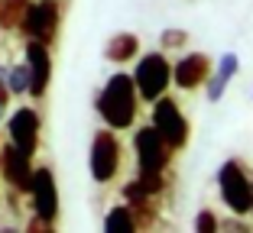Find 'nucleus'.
<instances>
[{
	"mask_svg": "<svg viewBox=\"0 0 253 233\" xmlns=\"http://www.w3.org/2000/svg\"><path fill=\"white\" fill-rule=\"evenodd\" d=\"M97 113L104 117L111 130H126L136 120V84L130 75L117 71L107 78V84L97 94Z\"/></svg>",
	"mask_w": 253,
	"mask_h": 233,
	"instance_id": "f257e3e1",
	"label": "nucleus"
},
{
	"mask_svg": "<svg viewBox=\"0 0 253 233\" xmlns=\"http://www.w3.org/2000/svg\"><path fill=\"white\" fill-rule=\"evenodd\" d=\"M133 84H136V98L143 100H156L159 94H166L172 81V65L163 52H146L133 68Z\"/></svg>",
	"mask_w": 253,
	"mask_h": 233,
	"instance_id": "f03ea898",
	"label": "nucleus"
},
{
	"mask_svg": "<svg viewBox=\"0 0 253 233\" xmlns=\"http://www.w3.org/2000/svg\"><path fill=\"white\" fill-rule=\"evenodd\" d=\"M217 185H221V198L231 207V214L247 217L250 214V198H253V181L247 178V172L240 168L237 159H227L217 172Z\"/></svg>",
	"mask_w": 253,
	"mask_h": 233,
	"instance_id": "7ed1b4c3",
	"label": "nucleus"
},
{
	"mask_svg": "<svg viewBox=\"0 0 253 233\" xmlns=\"http://www.w3.org/2000/svg\"><path fill=\"white\" fill-rule=\"evenodd\" d=\"M153 127H156V133L166 139L169 149H182V146L188 143V120H185V113H182L179 100L166 98V94H159V98L153 100Z\"/></svg>",
	"mask_w": 253,
	"mask_h": 233,
	"instance_id": "20e7f679",
	"label": "nucleus"
},
{
	"mask_svg": "<svg viewBox=\"0 0 253 233\" xmlns=\"http://www.w3.org/2000/svg\"><path fill=\"white\" fill-rule=\"evenodd\" d=\"M133 149H136V168L140 175H163L169 168V146L156 133V127H143L133 133Z\"/></svg>",
	"mask_w": 253,
	"mask_h": 233,
	"instance_id": "39448f33",
	"label": "nucleus"
},
{
	"mask_svg": "<svg viewBox=\"0 0 253 233\" xmlns=\"http://www.w3.org/2000/svg\"><path fill=\"white\" fill-rule=\"evenodd\" d=\"M88 166H91V175H94L97 185H104V181H111L114 175H117V168H120V143H117V136H114L111 130L94 133Z\"/></svg>",
	"mask_w": 253,
	"mask_h": 233,
	"instance_id": "423d86ee",
	"label": "nucleus"
},
{
	"mask_svg": "<svg viewBox=\"0 0 253 233\" xmlns=\"http://www.w3.org/2000/svg\"><path fill=\"white\" fill-rule=\"evenodd\" d=\"M20 26L30 39L49 45L55 39V30H59V7H55V0H36V3H30L23 20H20Z\"/></svg>",
	"mask_w": 253,
	"mask_h": 233,
	"instance_id": "0eeeda50",
	"label": "nucleus"
},
{
	"mask_svg": "<svg viewBox=\"0 0 253 233\" xmlns=\"http://www.w3.org/2000/svg\"><path fill=\"white\" fill-rule=\"evenodd\" d=\"M30 195H33V211H36V217L42 220V224H55V217H59V188H55L52 168H33Z\"/></svg>",
	"mask_w": 253,
	"mask_h": 233,
	"instance_id": "6e6552de",
	"label": "nucleus"
},
{
	"mask_svg": "<svg viewBox=\"0 0 253 233\" xmlns=\"http://www.w3.org/2000/svg\"><path fill=\"white\" fill-rule=\"evenodd\" d=\"M208 75H211V59L205 52H188L172 65V81H175V88H182V91L201 88V84L208 81Z\"/></svg>",
	"mask_w": 253,
	"mask_h": 233,
	"instance_id": "1a4fd4ad",
	"label": "nucleus"
},
{
	"mask_svg": "<svg viewBox=\"0 0 253 233\" xmlns=\"http://www.w3.org/2000/svg\"><path fill=\"white\" fill-rule=\"evenodd\" d=\"M10 143L16 146L20 152L33 156L39 146V113L33 107H20V110L10 117Z\"/></svg>",
	"mask_w": 253,
	"mask_h": 233,
	"instance_id": "9d476101",
	"label": "nucleus"
},
{
	"mask_svg": "<svg viewBox=\"0 0 253 233\" xmlns=\"http://www.w3.org/2000/svg\"><path fill=\"white\" fill-rule=\"evenodd\" d=\"M26 68H30V94L42 98L45 88H49V78H52V59H49L45 42L30 39V45H26Z\"/></svg>",
	"mask_w": 253,
	"mask_h": 233,
	"instance_id": "9b49d317",
	"label": "nucleus"
},
{
	"mask_svg": "<svg viewBox=\"0 0 253 233\" xmlns=\"http://www.w3.org/2000/svg\"><path fill=\"white\" fill-rule=\"evenodd\" d=\"M30 159H33V156L20 152L13 143L0 152V168H3V178H7L16 191H30V181H33V166H30Z\"/></svg>",
	"mask_w": 253,
	"mask_h": 233,
	"instance_id": "f8f14e48",
	"label": "nucleus"
},
{
	"mask_svg": "<svg viewBox=\"0 0 253 233\" xmlns=\"http://www.w3.org/2000/svg\"><path fill=\"white\" fill-rule=\"evenodd\" d=\"M136 52H140V39H136L133 33H117L104 49V55L111 62H126V59H133Z\"/></svg>",
	"mask_w": 253,
	"mask_h": 233,
	"instance_id": "ddd939ff",
	"label": "nucleus"
},
{
	"mask_svg": "<svg viewBox=\"0 0 253 233\" xmlns=\"http://www.w3.org/2000/svg\"><path fill=\"white\" fill-rule=\"evenodd\" d=\"M136 227H140V220L130 214V204H124V207H114V211L104 217V230H107V233H133Z\"/></svg>",
	"mask_w": 253,
	"mask_h": 233,
	"instance_id": "4468645a",
	"label": "nucleus"
},
{
	"mask_svg": "<svg viewBox=\"0 0 253 233\" xmlns=\"http://www.w3.org/2000/svg\"><path fill=\"white\" fill-rule=\"evenodd\" d=\"M26 7H30V0H0V26H3V30L20 26Z\"/></svg>",
	"mask_w": 253,
	"mask_h": 233,
	"instance_id": "2eb2a0df",
	"label": "nucleus"
},
{
	"mask_svg": "<svg viewBox=\"0 0 253 233\" xmlns=\"http://www.w3.org/2000/svg\"><path fill=\"white\" fill-rule=\"evenodd\" d=\"M7 91H13V94H26L30 91V68L26 65H16L7 71Z\"/></svg>",
	"mask_w": 253,
	"mask_h": 233,
	"instance_id": "dca6fc26",
	"label": "nucleus"
},
{
	"mask_svg": "<svg viewBox=\"0 0 253 233\" xmlns=\"http://www.w3.org/2000/svg\"><path fill=\"white\" fill-rule=\"evenodd\" d=\"M237 71H240V62H237V55H234V52H224V55H221V62H217V75L231 81V78L237 75Z\"/></svg>",
	"mask_w": 253,
	"mask_h": 233,
	"instance_id": "f3484780",
	"label": "nucleus"
},
{
	"mask_svg": "<svg viewBox=\"0 0 253 233\" xmlns=\"http://www.w3.org/2000/svg\"><path fill=\"white\" fill-rule=\"evenodd\" d=\"M227 78H221V75H208V100L211 104H217V100L224 98V91H227Z\"/></svg>",
	"mask_w": 253,
	"mask_h": 233,
	"instance_id": "a211bd4d",
	"label": "nucleus"
},
{
	"mask_svg": "<svg viewBox=\"0 0 253 233\" xmlns=\"http://www.w3.org/2000/svg\"><path fill=\"white\" fill-rule=\"evenodd\" d=\"M217 227H221V224H217V217L211 211H201L198 217H195V233H214Z\"/></svg>",
	"mask_w": 253,
	"mask_h": 233,
	"instance_id": "6ab92c4d",
	"label": "nucleus"
},
{
	"mask_svg": "<svg viewBox=\"0 0 253 233\" xmlns=\"http://www.w3.org/2000/svg\"><path fill=\"white\" fill-rule=\"evenodd\" d=\"M185 33H182V30H166L163 33V45H166V49H179V45H185Z\"/></svg>",
	"mask_w": 253,
	"mask_h": 233,
	"instance_id": "aec40b11",
	"label": "nucleus"
},
{
	"mask_svg": "<svg viewBox=\"0 0 253 233\" xmlns=\"http://www.w3.org/2000/svg\"><path fill=\"white\" fill-rule=\"evenodd\" d=\"M7 94L10 91H7V84H3V78H0V110H3V104H7Z\"/></svg>",
	"mask_w": 253,
	"mask_h": 233,
	"instance_id": "412c9836",
	"label": "nucleus"
},
{
	"mask_svg": "<svg viewBox=\"0 0 253 233\" xmlns=\"http://www.w3.org/2000/svg\"><path fill=\"white\" fill-rule=\"evenodd\" d=\"M250 214H253V198H250Z\"/></svg>",
	"mask_w": 253,
	"mask_h": 233,
	"instance_id": "4be33fe9",
	"label": "nucleus"
}]
</instances>
